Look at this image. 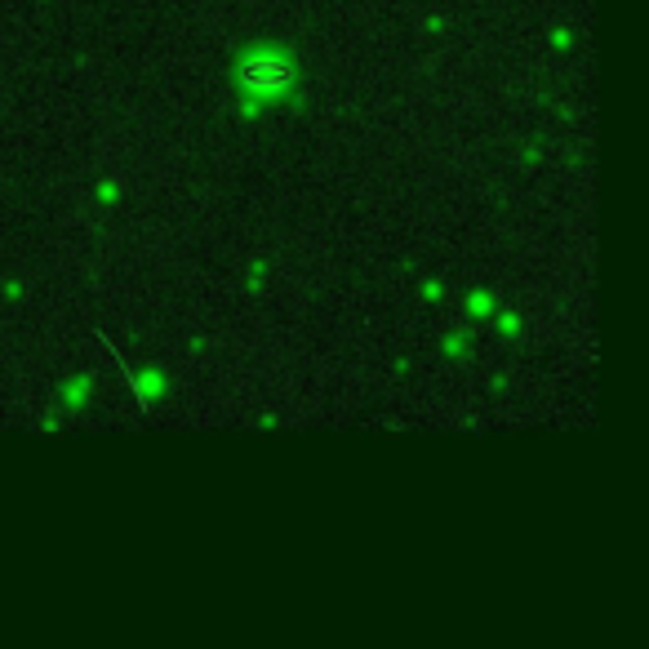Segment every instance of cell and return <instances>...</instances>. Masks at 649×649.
I'll use <instances>...</instances> for the list:
<instances>
[{
    "label": "cell",
    "mask_w": 649,
    "mask_h": 649,
    "mask_svg": "<svg viewBox=\"0 0 649 649\" xmlns=\"http://www.w3.org/2000/svg\"><path fill=\"white\" fill-rule=\"evenodd\" d=\"M241 81L249 89H258V94H272V89H285L289 85V67L281 58H249L241 67Z\"/></svg>",
    "instance_id": "1"
}]
</instances>
